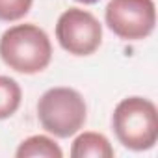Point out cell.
<instances>
[{"instance_id":"cell-7","label":"cell","mask_w":158,"mask_h":158,"mask_svg":"<svg viewBox=\"0 0 158 158\" xmlns=\"http://www.w3.org/2000/svg\"><path fill=\"white\" fill-rule=\"evenodd\" d=\"M17 158H32V156H43V158H61L63 152L58 147L54 139L48 136H30L24 139L17 149Z\"/></svg>"},{"instance_id":"cell-9","label":"cell","mask_w":158,"mask_h":158,"mask_svg":"<svg viewBox=\"0 0 158 158\" xmlns=\"http://www.w3.org/2000/svg\"><path fill=\"white\" fill-rule=\"evenodd\" d=\"M34 0H0V21L4 23H13L23 19L30 8Z\"/></svg>"},{"instance_id":"cell-3","label":"cell","mask_w":158,"mask_h":158,"mask_svg":"<svg viewBox=\"0 0 158 158\" xmlns=\"http://www.w3.org/2000/svg\"><path fill=\"white\" fill-rule=\"evenodd\" d=\"M41 127L56 138H69L86 123L88 108L84 97L73 88H52L37 102Z\"/></svg>"},{"instance_id":"cell-6","label":"cell","mask_w":158,"mask_h":158,"mask_svg":"<svg viewBox=\"0 0 158 158\" xmlns=\"http://www.w3.org/2000/svg\"><path fill=\"white\" fill-rule=\"evenodd\" d=\"M71 156L73 158H112L114 149L108 141L106 136L99 132H84L80 134L71 147Z\"/></svg>"},{"instance_id":"cell-2","label":"cell","mask_w":158,"mask_h":158,"mask_svg":"<svg viewBox=\"0 0 158 158\" xmlns=\"http://www.w3.org/2000/svg\"><path fill=\"white\" fill-rule=\"evenodd\" d=\"M114 132L127 149L147 151L158 139V112L152 101L143 97L123 99L112 115Z\"/></svg>"},{"instance_id":"cell-10","label":"cell","mask_w":158,"mask_h":158,"mask_svg":"<svg viewBox=\"0 0 158 158\" xmlns=\"http://www.w3.org/2000/svg\"><path fill=\"white\" fill-rule=\"evenodd\" d=\"M76 2H82V4H95L99 0H76Z\"/></svg>"},{"instance_id":"cell-5","label":"cell","mask_w":158,"mask_h":158,"mask_svg":"<svg viewBox=\"0 0 158 158\" xmlns=\"http://www.w3.org/2000/svg\"><path fill=\"white\" fill-rule=\"evenodd\" d=\"M56 39L73 56H89L102 43V26L93 13L69 8L56 23Z\"/></svg>"},{"instance_id":"cell-1","label":"cell","mask_w":158,"mask_h":158,"mask_svg":"<svg viewBox=\"0 0 158 158\" xmlns=\"http://www.w3.org/2000/svg\"><path fill=\"white\" fill-rule=\"evenodd\" d=\"M2 61L23 74H35L48 67L52 60V45L47 32L35 24H17L0 37Z\"/></svg>"},{"instance_id":"cell-8","label":"cell","mask_w":158,"mask_h":158,"mask_svg":"<svg viewBox=\"0 0 158 158\" xmlns=\"http://www.w3.org/2000/svg\"><path fill=\"white\" fill-rule=\"evenodd\" d=\"M21 86L10 76L0 74V121L11 117L21 106Z\"/></svg>"},{"instance_id":"cell-4","label":"cell","mask_w":158,"mask_h":158,"mask_svg":"<svg viewBox=\"0 0 158 158\" xmlns=\"http://www.w3.org/2000/svg\"><path fill=\"white\" fill-rule=\"evenodd\" d=\"M104 19L108 28L125 41H139L152 34L156 8L152 0H110Z\"/></svg>"}]
</instances>
